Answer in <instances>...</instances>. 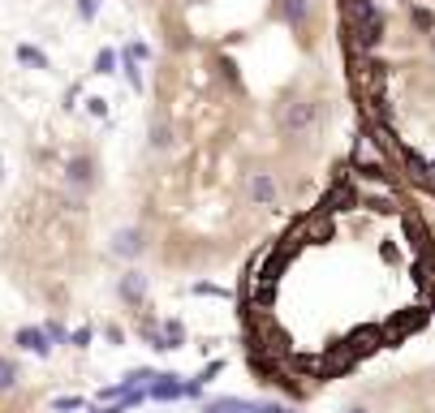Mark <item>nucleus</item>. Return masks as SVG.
<instances>
[{
    "instance_id": "9b49d317",
    "label": "nucleus",
    "mask_w": 435,
    "mask_h": 413,
    "mask_svg": "<svg viewBox=\"0 0 435 413\" xmlns=\"http://www.w3.org/2000/svg\"><path fill=\"white\" fill-rule=\"evenodd\" d=\"M121 69H125V77H130V87H134V91H142V87H147V77H142V65H138V61H130L125 52H121Z\"/></svg>"
},
{
    "instance_id": "f8f14e48",
    "label": "nucleus",
    "mask_w": 435,
    "mask_h": 413,
    "mask_svg": "<svg viewBox=\"0 0 435 413\" xmlns=\"http://www.w3.org/2000/svg\"><path fill=\"white\" fill-rule=\"evenodd\" d=\"M112 69H117V52H112V47H104V52L95 57V73H112Z\"/></svg>"
},
{
    "instance_id": "6e6552de",
    "label": "nucleus",
    "mask_w": 435,
    "mask_h": 413,
    "mask_svg": "<svg viewBox=\"0 0 435 413\" xmlns=\"http://www.w3.org/2000/svg\"><path fill=\"white\" fill-rule=\"evenodd\" d=\"M121 297L130 301V306H138V301H142V276H138V271L121 276Z\"/></svg>"
},
{
    "instance_id": "20e7f679",
    "label": "nucleus",
    "mask_w": 435,
    "mask_h": 413,
    "mask_svg": "<svg viewBox=\"0 0 435 413\" xmlns=\"http://www.w3.org/2000/svg\"><path fill=\"white\" fill-rule=\"evenodd\" d=\"M280 17H285L293 31H306V22H311V0H285V5H280Z\"/></svg>"
},
{
    "instance_id": "9d476101",
    "label": "nucleus",
    "mask_w": 435,
    "mask_h": 413,
    "mask_svg": "<svg viewBox=\"0 0 435 413\" xmlns=\"http://www.w3.org/2000/svg\"><path fill=\"white\" fill-rule=\"evenodd\" d=\"M17 61L22 65H35V69H47V57L39 47H31V43H17Z\"/></svg>"
},
{
    "instance_id": "7ed1b4c3",
    "label": "nucleus",
    "mask_w": 435,
    "mask_h": 413,
    "mask_svg": "<svg viewBox=\"0 0 435 413\" xmlns=\"http://www.w3.org/2000/svg\"><path fill=\"white\" fill-rule=\"evenodd\" d=\"M250 198L259 202V206H272L276 202V177L272 172H254L250 177Z\"/></svg>"
},
{
    "instance_id": "0eeeda50",
    "label": "nucleus",
    "mask_w": 435,
    "mask_h": 413,
    "mask_svg": "<svg viewBox=\"0 0 435 413\" xmlns=\"http://www.w3.org/2000/svg\"><path fill=\"white\" fill-rule=\"evenodd\" d=\"M17 379H22V370H17V361H13V357H5V353H0V396H5V392H13V387H17Z\"/></svg>"
},
{
    "instance_id": "f03ea898",
    "label": "nucleus",
    "mask_w": 435,
    "mask_h": 413,
    "mask_svg": "<svg viewBox=\"0 0 435 413\" xmlns=\"http://www.w3.org/2000/svg\"><path fill=\"white\" fill-rule=\"evenodd\" d=\"M65 181H69V190H91L95 186V160L91 155H69L65 160Z\"/></svg>"
},
{
    "instance_id": "1a4fd4ad",
    "label": "nucleus",
    "mask_w": 435,
    "mask_h": 413,
    "mask_svg": "<svg viewBox=\"0 0 435 413\" xmlns=\"http://www.w3.org/2000/svg\"><path fill=\"white\" fill-rule=\"evenodd\" d=\"M151 147H156V151L172 147V125L168 121H151Z\"/></svg>"
},
{
    "instance_id": "ddd939ff",
    "label": "nucleus",
    "mask_w": 435,
    "mask_h": 413,
    "mask_svg": "<svg viewBox=\"0 0 435 413\" xmlns=\"http://www.w3.org/2000/svg\"><path fill=\"white\" fill-rule=\"evenodd\" d=\"M95 13H99V0H78V17L82 22H91Z\"/></svg>"
},
{
    "instance_id": "f257e3e1",
    "label": "nucleus",
    "mask_w": 435,
    "mask_h": 413,
    "mask_svg": "<svg viewBox=\"0 0 435 413\" xmlns=\"http://www.w3.org/2000/svg\"><path fill=\"white\" fill-rule=\"evenodd\" d=\"M315 117H319V103L293 99V103H285V112H280V129H285V134H306V129L315 125Z\"/></svg>"
},
{
    "instance_id": "4468645a",
    "label": "nucleus",
    "mask_w": 435,
    "mask_h": 413,
    "mask_svg": "<svg viewBox=\"0 0 435 413\" xmlns=\"http://www.w3.org/2000/svg\"><path fill=\"white\" fill-rule=\"evenodd\" d=\"M87 108H91L95 117H104V112H108V103H104V99H87Z\"/></svg>"
},
{
    "instance_id": "39448f33",
    "label": "nucleus",
    "mask_w": 435,
    "mask_h": 413,
    "mask_svg": "<svg viewBox=\"0 0 435 413\" xmlns=\"http://www.w3.org/2000/svg\"><path fill=\"white\" fill-rule=\"evenodd\" d=\"M112 250H117V254H125V258L142 254V228H121L117 237H112Z\"/></svg>"
},
{
    "instance_id": "423d86ee",
    "label": "nucleus",
    "mask_w": 435,
    "mask_h": 413,
    "mask_svg": "<svg viewBox=\"0 0 435 413\" xmlns=\"http://www.w3.org/2000/svg\"><path fill=\"white\" fill-rule=\"evenodd\" d=\"M17 349L47 353V349H52V340H47V331H43V327H22V331H17Z\"/></svg>"
},
{
    "instance_id": "2eb2a0df",
    "label": "nucleus",
    "mask_w": 435,
    "mask_h": 413,
    "mask_svg": "<svg viewBox=\"0 0 435 413\" xmlns=\"http://www.w3.org/2000/svg\"><path fill=\"white\" fill-rule=\"evenodd\" d=\"M353 413H367V409H353Z\"/></svg>"
}]
</instances>
